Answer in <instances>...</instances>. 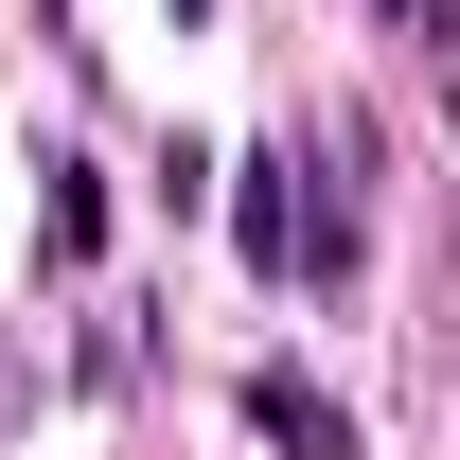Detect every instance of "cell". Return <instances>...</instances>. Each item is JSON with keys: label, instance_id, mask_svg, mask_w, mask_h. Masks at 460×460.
Here are the masks:
<instances>
[{"label": "cell", "instance_id": "cell-3", "mask_svg": "<svg viewBox=\"0 0 460 460\" xmlns=\"http://www.w3.org/2000/svg\"><path fill=\"white\" fill-rule=\"evenodd\" d=\"M36 248H54V266L107 248V177H89V160H36Z\"/></svg>", "mask_w": 460, "mask_h": 460}, {"label": "cell", "instance_id": "cell-5", "mask_svg": "<svg viewBox=\"0 0 460 460\" xmlns=\"http://www.w3.org/2000/svg\"><path fill=\"white\" fill-rule=\"evenodd\" d=\"M177 18H195V0H177Z\"/></svg>", "mask_w": 460, "mask_h": 460}, {"label": "cell", "instance_id": "cell-4", "mask_svg": "<svg viewBox=\"0 0 460 460\" xmlns=\"http://www.w3.org/2000/svg\"><path fill=\"white\" fill-rule=\"evenodd\" d=\"M390 18H443V0H390Z\"/></svg>", "mask_w": 460, "mask_h": 460}, {"label": "cell", "instance_id": "cell-2", "mask_svg": "<svg viewBox=\"0 0 460 460\" xmlns=\"http://www.w3.org/2000/svg\"><path fill=\"white\" fill-rule=\"evenodd\" d=\"M248 425H266V443H284V460H354V407L319 390V372H284V354L248 372Z\"/></svg>", "mask_w": 460, "mask_h": 460}, {"label": "cell", "instance_id": "cell-1", "mask_svg": "<svg viewBox=\"0 0 460 460\" xmlns=\"http://www.w3.org/2000/svg\"><path fill=\"white\" fill-rule=\"evenodd\" d=\"M230 248H248L266 284L301 266V160H284V142H248V160H230Z\"/></svg>", "mask_w": 460, "mask_h": 460}]
</instances>
